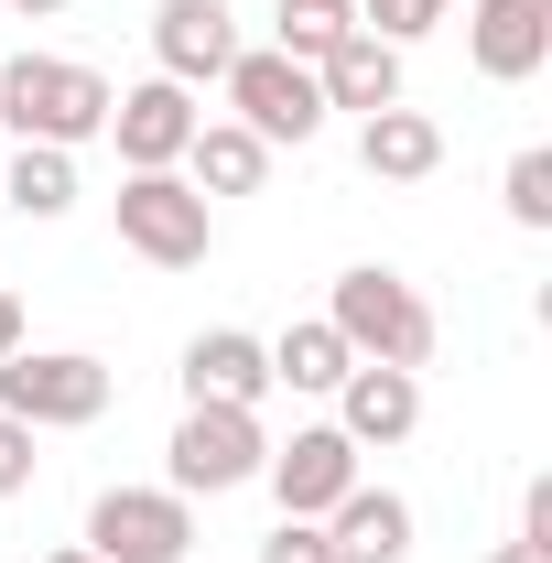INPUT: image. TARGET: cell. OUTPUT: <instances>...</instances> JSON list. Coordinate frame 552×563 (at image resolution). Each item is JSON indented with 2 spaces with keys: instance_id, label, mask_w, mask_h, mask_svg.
I'll return each mask as SVG.
<instances>
[{
  "instance_id": "obj_1",
  "label": "cell",
  "mask_w": 552,
  "mask_h": 563,
  "mask_svg": "<svg viewBox=\"0 0 552 563\" xmlns=\"http://www.w3.org/2000/svg\"><path fill=\"white\" fill-rule=\"evenodd\" d=\"M109 98H120V87L98 66H76V55H11V66H0V131L87 152V141H109Z\"/></svg>"
},
{
  "instance_id": "obj_2",
  "label": "cell",
  "mask_w": 552,
  "mask_h": 563,
  "mask_svg": "<svg viewBox=\"0 0 552 563\" xmlns=\"http://www.w3.org/2000/svg\"><path fill=\"white\" fill-rule=\"evenodd\" d=\"M325 325L346 336V357H379V368H433V347H444L433 303H422V292L390 272V261H357V272H336V292H325Z\"/></svg>"
},
{
  "instance_id": "obj_3",
  "label": "cell",
  "mask_w": 552,
  "mask_h": 563,
  "mask_svg": "<svg viewBox=\"0 0 552 563\" xmlns=\"http://www.w3.org/2000/svg\"><path fill=\"white\" fill-rule=\"evenodd\" d=\"M261 466H272V433H261V412H239V401H185L174 444H163V488L174 498L261 488Z\"/></svg>"
},
{
  "instance_id": "obj_4",
  "label": "cell",
  "mask_w": 552,
  "mask_h": 563,
  "mask_svg": "<svg viewBox=\"0 0 552 563\" xmlns=\"http://www.w3.org/2000/svg\"><path fill=\"white\" fill-rule=\"evenodd\" d=\"M217 87H228V120H239V131H261L272 152H303V141L336 120V109H325V87H314V66H292L281 44H239Z\"/></svg>"
},
{
  "instance_id": "obj_5",
  "label": "cell",
  "mask_w": 552,
  "mask_h": 563,
  "mask_svg": "<svg viewBox=\"0 0 552 563\" xmlns=\"http://www.w3.org/2000/svg\"><path fill=\"white\" fill-rule=\"evenodd\" d=\"M109 217H120V250L152 261V272H196V261L217 250V207L185 185V174H120Z\"/></svg>"
},
{
  "instance_id": "obj_6",
  "label": "cell",
  "mask_w": 552,
  "mask_h": 563,
  "mask_svg": "<svg viewBox=\"0 0 552 563\" xmlns=\"http://www.w3.org/2000/svg\"><path fill=\"white\" fill-rule=\"evenodd\" d=\"M109 357H87V347H22V357H0V412L11 422H33V433H87V422L109 412Z\"/></svg>"
},
{
  "instance_id": "obj_7",
  "label": "cell",
  "mask_w": 552,
  "mask_h": 563,
  "mask_svg": "<svg viewBox=\"0 0 552 563\" xmlns=\"http://www.w3.org/2000/svg\"><path fill=\"white\" fill-rule=\"evenodd\" d=\"M87 553L98 563H185L196 553V498H174V488H98L87 498Z\"/></svg>"
},
{
  "instance_id": "obj_8",
  "label": "cell",
  "mask_w": 552,
  "mask_h": 563,
  "mask_svg": "<svg viewBox=\"0 0 552 563\" xmlns=\"http://www.w3.org/2000/svg\"><path fill=\"white\" fill-rule=\"evenodd\" d=\"M357 477L368 466H357V444H346L336 422H292V444H272V466H261V488L281 498V520H325Z\"/></svg>"
},
{
  "instance_id": "obj_9",
  "label": "cell",
  "mask_w": 552,
  "mask_h": 563,
  "mask_svg": "<svg viewBox=\"0 0 552 563\" xmlns=\"http://www.w3.org/2000/svg\"><path fill=\"white\" fill-rule=\"evenodd\" d=\"M196 87H174V76H141V87H120L109 98V141H120V163L131 174H174L185 163V141H196Z\"/></svg>"
},
{
  "instance_id": "obj_10",
  "label": "cell",
  "mask_w": 552,
  "mask_h": 563,
  "mask_svg": "<svg viewBox=\"0 0 552 563\" xmlns=\"http://www.w3.org/2000/svg\"><path fill=\"white\" fill-rule=\"evenodd\" d=\"M336 433L357 455H390V444H412L422 433V368H379V357H357L336 379Z\"/></svg>"
},
{
  "instance_id": "obj_11",
  "label": "cell",
  "mask_w": 552,
  "mask_h": 563,
  "mask_svg": "<svg viewBox=\"0 0 552 563\" xmlns=\"http://www.w3.org/2000/svg\"><path fill=\"white\" fill-rule=\"evenodd\" d=\"M466 66L487 87H531L552 66V0H466Z\"/></svg>"
},
{
  "instance_id": "obj_12",
  "label": "cell",
  "mask_w": 552,
  "mask_h": 563,
  "mask_svg": "<svg viewBox=\"0 0 552 563\" xmlns=\"http://www.w3.org/2000/svg\"><path fill=\"white\" fill-rule=\"evenodd\" d=\"M228 55H239V11H228V0H163V11H152V76L217 87Z\"/></svg>"
},
{
  "instance_id": "obj_13",
  "label": "cell",
  "mask_w": 552,
  "mask_h": 563,
  "mask_svg": "<svg viewBox=\"0 0 552 563\" xmlns=\"http://www.w3.org/2000/svg\"><path fill=\"white\" fill-rule=\"evenodd\" d=\"M185 401H239V412H261V401H272V347H261L250 325L185 336Z\"/></svg>"
},
{
  "instance_id": "obj_14",
  "label": "cell",
  "mask_w": 552,
  "mask_h": 563,
  "mask_svg": "<svg viewBox=\"0 0 552 563\" xmlns=\"http://www.w3.org/2000/svg\"><path fill=\"white\" fill-rule=\"evenodd\" d=\"M412 531H422L412 498H401V488H368V477L325 509V553H336V563H412Z\"/></svg>"
},
{
  "instance_id": "obj_15",
  "label": "cell",
  "mask_w": 552,
  "mask_h": 563,
  "mask_svg": "<svg viewBox=\"0 0 552 563\" xmlns=\"http://www.w3.org/2000/svg\"><path fill=\"white\" fill-rule=\"evenodd\" d=\"M357 163H368V185H433L444 174V120L433 109H368L357 120Z\"/></svg>"
},
{
  "instance_id": "obj_16",
  "label": "cell",
  "mask_w": 552,
  "mask_h": 563,
  "mask_svg": "<svg viewBox=\"0 0 552 563\" xmlns=\"http://www.w3.org/2000/svg\"><path fill=\"white\" fill-rule=\"evenodd\" d=\"M314 87H325V109L368 120V109H401V98H412V66H401V44H379V33H346L336 55L314 66Z\"/></svg>"
},
{
  "instance_id": "obj_17",
  "label": "cell",
  "mask_w": 552,
  "mask_h": 563,
  "mask_svg": "<svg viewBox=\"0 0 552 563\" xmlns=\"http://www.w3.org/2000/svg\"><path fill=\"white\" fill-rule=\"evenodd\" d=\"M174 174H185L207 207H217V196H261V185H272V141L239 131V120H196V141H185Z\"/></svg>"
},
{
  "instance_id": "obj_18",
  "label": "cell",
  "mask_w": 552,
  "mask_h": 563,
  "mask_svg": "<svg viewBox=\"0 0 552 563\" xmlns=\"http://www.w3.org/2000/svg\"><path fill=\"white\" fill-rule=\"evenodd\" d=\"M261 347H272V390H292V401H336V379L357 368L325 314H292L281 336H261Z\"/></svg>"
},
{
  "instance_id": "obj_19",
  "label": "cell",
  "mask_w": 552,
  "mask_h": 563,
  "mask_svg": "<svg viewBox=\"0 0 552 563\" xmlns=\"http://www.w3.org/2000/svg\"><path fill=\"white\" fill-rule=\"evenodd\" d=\"M0 207H22L33 228L76 217V152H55V141H11V163H0Z\"/></svg>"
},
{
  "instance_id": "obj_20",
  "label": "cell",
  "mask_w": 552,
  "mask_h": 563,
  "mask_svg": "<svg viewBox=\"0 0 552 563\" xmlns=\"http://www.w3.org/2000/svg\"><path fill=\"white\" fill-rule=\"evenodd\" d=\"M346 33H357V0H272V44L292 66H325Z\"/></svg>"
},
{
  "instance_id": "obj_21",
  "label": "cell",
  "mask_w": 552,
  "mask_h": 563,
  "mask_svg": "<svg viewBox=\"0 0 552 563\" xmlns=\"http://www.w3.org/2000/svg\"><path fill=\"white\" fill-rule=\"evenodd\" d=\"M498 207H509V228H531V239L552 228V152H542V141H531V152H509V174H498Z\"/></svg>"
},
{
  "instance_id": "obj_22",
  "label": "cell",
  "mask_w": 552,
  "mask_h": 563,
  "mask_svg": "<svg viewBox=\"0 0 552 563\" xmlns=\"http://www.w3.org/2000/svg\"><path fill=\"white\" fill-rule=\"evenodd\" d=\"M433 22H455V0H357V33H379V44H401V55H412Z\"/></svg>"
},
{
  "instance_id": "obj_23",
  "label": "cell",
  "mask_w": 552,
  "mask_h": 563,
  "mask_svg": "<svg viewBox=\"0 0 552 563\" xmlns=\"http://www.w3.org/2000/svg\"><path fill=\"white\" fill-rule=\"evenodd\" d=\"M33 444H44L33 422H11V412H0V498H22V488H33V466H44Z\"/></svg>"
},
{
  "instance_id": "obj_24",
  "label": "cell",
  "mask_w": 552,
  "mask_h": 563,
  "mask_svg": "<svg viewBox=\"0 0 552 563\" xmlns=\"http://www.w3.org/2000/svg\"><path fill=\"white\" fill-rule=\"evenodd\" d=\"M261 563H336V553H325V520H272Z\"/></svg>"
},
{
  "instance_id": "obj_25",
  "label": "cell",
  "mask_w": 552,
  "mask_h": 563,
  "mask_svg": "<svg viewBox=\"0 0 552 563\" xmlns=\"http://www.w3.org/2000/svg\"><path fill=\"white\" fill-rule=\"evenodd\" d=\"M520 531H531V542H552V477H531V488H520Z\"/></svg>"
},
{
  "instance_id": "obj_26",
  "label": "cell",
  "mask_w": 552,
  "mask_h": 563,
  "mask_svg": "<svg viewBox=\"0 0 552 563\" xmlns=\"http://www.w3.org/2000/svg\"><path fill=\"white\" fill-rule=\"evenodd\" d=\"M487 563H552V542H531V531H509V542H498Z\"/></svg>"
},
{
  "instance_id": "obj_27",
  "label": "cell",
  "mask_w": 552,
  "mask_h": 563,
  "mask_svg": "<svg viewBox=\"0 0 552 563\" xmlns=\"http://www.w3.org/2000/svg\"><path fill=\"white\" fill-rule=\"evenodd\" d=\"M22 347H33V336H22V303L0 292V357H22Z\"/></svg>"
},
{
  "instance_id": "obj_28",
  "label": "cell",
  "mask_w": 552,
  "mask_h": 563,
  "mask_svg": "<svg viewBox=\"0 0 552 563\" xmlns=\"http://www.w3.org/2000/svg\"><path fill=\"white\" fill-rule=\"evenodd\" d=\"M11 22H55V11H76V0H0Z\"/></svg>"
},
{
  "instance_id": "obj_29",
  "label": "cell",
  "mask_w": 552,
  "mask_h": 563,
  "mask_svg": "<svg viewBox=\"0 0 552 563\" xmlns=\"http://www.w3.org/2000/svg\"><path fill=\"white\" fill-rule=\"evenodd\" d=\"M44 563H98V553H87V542H66V553H44Z\"/></svg>"
}]
</instances>
